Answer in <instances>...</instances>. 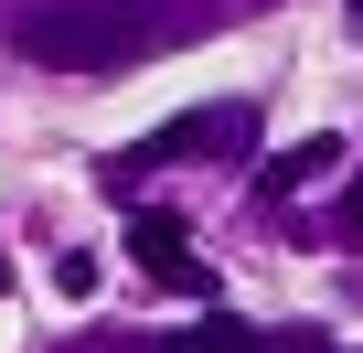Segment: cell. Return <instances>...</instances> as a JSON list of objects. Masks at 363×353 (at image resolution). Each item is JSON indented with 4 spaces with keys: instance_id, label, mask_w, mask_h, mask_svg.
I'll return each instance as SVG.
<instances>
[{
    "instance_id": "6da1fadb",
    "label": "cell",
    "mask_w": 363,
    "mask_h": 353,
    "mask_svg": "<svg viewBox=\"0 0 363 353\" xmlns=\"http://www.w3.org/2000/svg\"><path fill=\"white\" fill-rule=\"evenodd\" d=\"M11 43L54 75H107V65L160 54L171 22H150L139 0H33V11H11Z\"/></svg>"
},
{
    "instance_id": "7a4b0ae2",
    "label": "cell",
    "mask_w": 363,
    "mask_h": 353,
    "mask_svg": "<svg viewBox=\"0 0 363 353\" xmlns=\"http://www.w3.org/2000/svg\"><path fill=\"white\" fill-rule=\"evenodd\" d=\"M182 150L246 161V150H257V107H246V97H225V107H182L171 129H150L139 150H118V161H107V193H118V171H150V161H182Z\"/></svg>"
},
{
    "instance_id": "3957f363",
    "label": "cell",
    "mask_w": 363,
    "mask_h": 353,
    "mask_svg": "<svg viewBox=\"0 0 363 353\" xmlns=\"http://www.w3.org/2000/svg\"><path fill=\"white\" fill-rule=\"evenodd\" d=\"M128 246L150 257V278H160V289H193V300H214V268L193 257V225H182V214L139 204V214H128Z\"/></svg>"
},
{
    "instance_id": "277c9868",
    "label": "cell",
    "mask_w": 363,
    "mask_h": 353,
    "mask_svg": "<svg viewBox=\"0 0 363 353\" xmlns=\"http://www.w3.org/2000/svg\"><path fill=\"white\" fill-rule=\"evenodd\" d=\"M310 332H246V321H203V332H160V342H128V353H299Z\"/></svg>"
},
{
    "instance_id": "5b68a950",
    "label": "cell",
    "mask_w": 363,
    "mask_h": 353,
    "mask_svg": "<svg viewBox=\"0 0 363 353\" xmlns=\"http://www.w3.org/2000/svg\"><path fill=\"white\" fill-rule=\"evenodd\" d=\"M320 171H342V139H331V129H320V139H299L289 161H267V171H257V193L278 204V193H299V183H320Z\"/></svg>"
},
{
    "instance_id": "8992f818",
    "label": "cell",
    "mask_w": 363,
    "mask_h": 353,
    "mask_svg": "<svg viewBox=\"0 0 363 353\" xmlns=\"http://www.w3.org/2000/svg\"><path fill=\"white\" fill-rule=\"evenodd\" d=\"M54 289L65 300H96V257H54Z\"/></svg>"
},
{
    "instance_id": "52a82bcc",
    "label": "cell",
    "mask_w": 363,
    "mask_h": 353,
    "mask_svg": "<svg viewBox=\"0 0 363 353\" xmlns=\"http://www.w3.org/2000/svg\"><path fill=\"white\" fill-rule=\"evenodd\" d=\"M342 236H363V183H352V193H342Z\"/></svg>"
},
{
    "instance_id": "ba28073f",
    "label": "cell",
    "mask_w": 363,
    "mask_h": 353,
    "mask_svg": "<svg viewBox=\"0 0 363 353\" xmlns=\"http://www.w3.org/2000/svg\"><path fill=\"white\" fill-rule=\"evenodd\" d=\"M352 33H363V0H352Z\"/></svg>"
},
{
    "instance_id": "9c48e42d",
    "label": "cell",
    "mask_w": 363,
    "mask_h": 353,
    "mask_svg": "<svg viewBox=\"0 0 363 353\" xmlns=\"http://www.w3.org/2000/svg\"><path fill=\"white\" fill-rule=\"evenodd\" d=\"M0 289H11V268H0Z\"/></svg>"
}]
</instances>
